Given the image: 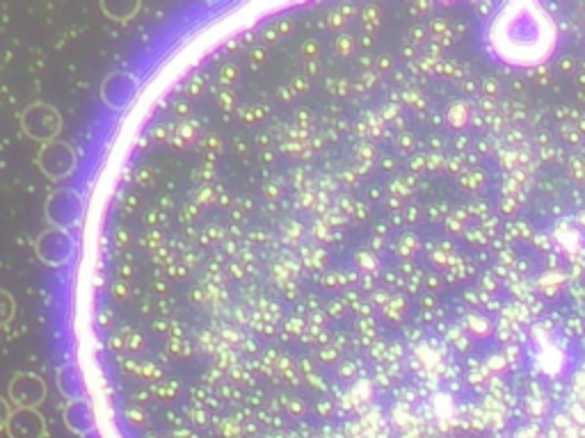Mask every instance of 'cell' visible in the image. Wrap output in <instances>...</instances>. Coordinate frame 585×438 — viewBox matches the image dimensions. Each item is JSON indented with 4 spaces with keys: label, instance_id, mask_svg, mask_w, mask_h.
I'll list each match as a JSON object with an SVG mask.
<instances>
[{
    "label": "cell",
    "instance_id": "6da1fadb",
    "mask_svg": "<svg viewBox=\"0 0 585 438\" xmlns=\"http://www.w3.org/2000/svg\"><path fill=\"white\" fill-rule=\"evenodd\" d=\"M44 215H46L48 226H53V229L74 231L85 215L83 194L74 188H67V185L55 188L46 197Z\"/></svg>",
    "mask_w": 585,
    "mask_h": 438
},
{
    "label": "cell",
    "instance_id": "7a4b0ae2",
    "mask_svg": "<svg viewBox=\"0 0 585 438\" xmlns=\"http://www.w3.org/2000/svg\"><path fill=\"white\" fill-rule=\"evenodd\" d=\"M19 124L21 131L26 133L32 142L48 144L58 140V135L62 131V115L55 105L46 101H35L21 112Z\"/></svg>",
    "mask_w": 585,
    "mask_h": 438
},
{
    "label": "cell",
    "instance_id": "3957f363",
    "mask_svg": "<svg viewBox=\"0 0 585 438\" xmlns=\"http://www.w3.org/2000/svg\"><path fill=\"white\" fill-rule=\"evenodd\" d=\"M78 254V240L74 231L64 229H53L48 226L42 233L37 235L35 240V256L39 263L46 267H64L74 261Z\"/></svg>",
    "mask_w": 585,
    "mask_h": 438
},
{
    "label": "cell",
    "instance_id": "277c9868",
    "mask_svg": "<svg viewBox=\"0 0 585 438\" xmlns=\"http://www.w3.org/2000/svg\"><path fill=\"white\" fill-rule=\"evenodd\" d=\"M35 165L39 167V172L48 178V181L60 183V181H67V178L76 172L78 153L69 142L55 140V142L39 146Z\"/></svg>",
    "mask_w": 585,
    "mask_h": 438
},
{
    "label": "cell",
    "instance_id": "5b68a950",
    "mask_svg": "<svg viewBox=\"0 0 585 438\" xmlns=\"http://www.w3.org/2000/svg\"><path fill=\"white\" fill-rule=\"evenodd\" d=\"M140 92V80L131 71H115L103 78L101 83V101L112 112H122L135 101Z\"/></svg>",
    "mask_w": 585,
    "mask_h": 438
},
{
    "label": "cell",
    "instance_id": "8992f818",
    "mask_svg": "<svg viewBox=\"0 0 585 438\" xmlns=\"http://www.w3.org/2000/svg\"><path fill=\"white\" fill-rule=\"evenodd\" d=\"M46 395V381L35 372H16L10 381V404L14 409H39Z\"/></svg>",
    "mask_w": 585,
    "mask_h": 438
},
{
    "label": "cell",
    "instance_id": "52a82bcc",
    "mask_svg": "<svg viewBox=\"0 0 585 438\" xmlns=\"http://www.w3.org/2000/svg\"><path fill=\"white\" fill-rule=\"evenodd\" d=\"M46 420L39 409H14L5 427L7 438H46Z\"/></svg>",
    "mask_w": 585,
    "mask_h": 438
},
{
    "label": "cell",
    "instance_id": "ba28073f",
    "mask_svg": "<svg viewBox=\"0 0 585 438\" xmlns=\"http://www.w3.org/2000/svg\"><path fill=\"white\" fill-rule=\"evenodd\" d=\"M62 420H64V427L76 436H87L96 429V416H94L92 404L87 402V397L85 400H71L64 404Z\"/></svg>",
    "mask_w": 585,
    "mask_h": 438
},
{
    "label": "cell",
    "instance_id": "9c48e42d",
    "mask_svg": "<svg viewBox=\"0 0 585 438\" xmlns=\"http://www.w3.org/2000/svg\"><path fill=\"white\" fill-rule=\"evenodd\" d=\"M55 384H58V391L67 397V402L85 400V375L76 363L60 365L58 372H55Z\"/></svg>",
    "mask_w": 585,
    "mask_h": 438
},
{
    "label": "cell",
    "instance_id": "30bf717a",
    "mask_svg": "<svg viewBox=\"0 0 585 438\" xmlns=\"http://www.w3.org/2000/svg\"><path fill=\"white\" fill-rule=\"evenodd\" d=\"M138 0H103L101 12L108 16L110 21H131L135 14L140 12Z\"/></svg>",
    "mask_w": 585,
    "mask_h": 438
},
{
    "label": "cell",
    "instance_id": "8fae6325",
    "mask_svg": "<svg viewBox=\"0 0 585 438\" xmlns=\"http://www.w3.org/2000/svg\"><path fill=\"white\" fill-rule=\"evenodd\" d=\"M16 318V302L10 292L0 288V329L10 327L12 320Z\"/></svg>",
    "mask_w": 585,
    "mask_h": 438
},
{
    "label": "cell",
    "instance_id": "7c38bea8",
    "mask_svg": "<svg viewBox=\"0 0 585 438\" xmlns=\"http://www.w3.org/2000/svg\"><path fill=\"white\" fill-rule=\"evenodd\" d=\"M12 411H14V409L10 407V402H7L5 397H0V432H5L7 423H10Z\"/></svg>",
    "mask_w": 585,
    "mask_h": 438
}]
</instances>
